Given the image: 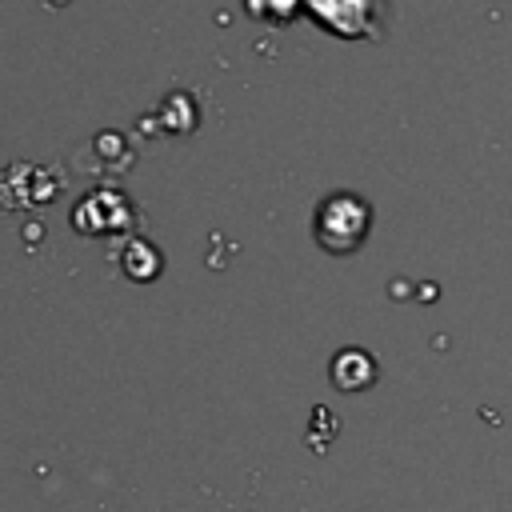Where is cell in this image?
<instances>
[{
    "instance_id": "6da1fadb",
    "label": "cell",
    "mask_w": 512,
    "mask_h": 512,
    "mask_svg": "<svg viewBox=\"0 0 512 512\" xmlns=\"http://www.w3.org/2000/svg\"><path fill=\"white\" fill-rule=\"evenodd\" d=\"M364 228H368V208L356 196H332L320 208V216H316V236L336 256L348 252V248H356L360 236H364Z\"/></svg>"
}]
</instances>
